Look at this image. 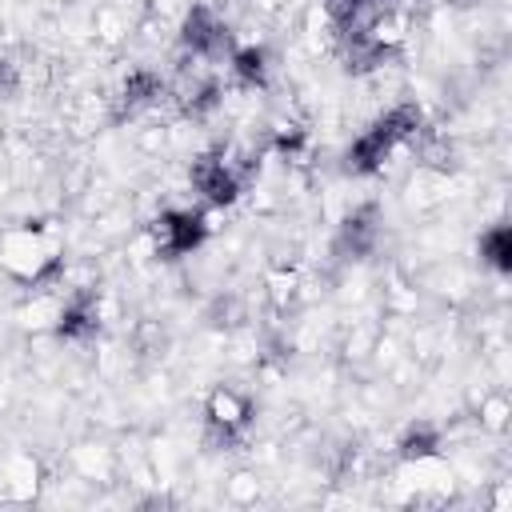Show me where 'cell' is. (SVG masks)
Here are the masks:
<instances>
[{
  "mask_svg": "<svg viewBox=\"0 0 512 512\" xmlns=\"http://www.w3.org/2000/svg\"><path fill=\"white\" fill-rule=\"evenodd\" d=\"M256 492V480L252 476H236L232 480V496H252Z\"/></svg>",
  "mask_w": 512,
  "mask_h": 512,
  "instance_id": "obj_3",
  "label": "cell"
},
{
  "mask_svg": "<svg viewBox=\"0 0 512 512\" xmlns=\"http://www.w3.org/2000/svg\"><path fill=\"white\" fill-rule=\"evenodd\" d=\"M248 416H252V408H248V400L240 396V392H232V388H216L212 396H208V424L228 440L232 432H240L244 424H248Z\"/></svg>",
  "mask_w": 512,
  "mask_h": 512,
  "instance_id": "obj_2",
  "label": "cell"
},
{
  "mask_svg": "<svg viewBox=\"0 0 512 512\" xmlns=\"http://www.w3.org/2000/svg\"><path fill=\"white\" fill-rule=\"evenodd\" d=\"M60 260V244L40 224H16L0 236V268L20 284H40Z\"/></svg>",
  "mask_w": 512,
  "mask_h": 512,
  "instance_id": "obj_1",
  "label": "cell"
}]
</instances>
